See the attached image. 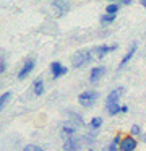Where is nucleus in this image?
<instances>
[{
	"mask_svg": "<svg viewBox=\"0 0 146 151\" xmlns=\"http://www.w3.org/2000/svg\"><path fill=\"white\" fill-rule=\"evenodd\" d=\"M132 2L133 0H120V4L122 5H132Z\"/></svg>",
	"mask_w": 146,
	"mask_h": 151,
	"instance_id": "obj_23",
	"label": "nucleus"
},
{
	"mask_svg": "<svg viewBox=\"0 0 146 151\" xmlns=\"http://www.w3.org/2000/svg\"><path fill=\"white\" fill-rule=\"evenodd\" d=\"M120 111H122V107H120L119 102H114V104L107 106V112H109V115H115V114H119Z\"/></svg>",
	"mask_w": 146,
	"mask_h": 151,
	"instance_id": "obj_17",
	"label": "nucleus"
},
{
	"mask_svg": "<svg viewBox=\"0 0 146 151\" xmlns=\"http://www.w3.org/2000/svg\"><path fill=\"white\" fill-rule=\"evenodd\" d=\"M10 99H12V93H10V91H6V93H3V94H0V112L5 109V106L8 104Z\"/></svg>",
	"mask_w": 146,
	"mask_h": 151,
	"instance_id": "obj_14",
	"label": "nucleus"
},
{
	"mask_svg": "<svg viewBox=\"0 0 146 151\" xmlns=\"http://www.w3.org/2000/svg\"><path fill=\"white\" fill-rule=\"evenodd\" d=\"M104 73H106V67H94V68H91L89 81H91V83H97L101 78H102Z\"/></svg>",
	"mask_w": 146,
	"mask_h": 151,
	"instance_id": "obj_7",
	"label": "nucleus"
},
{
	"mask_svg": "<svg viewBox=\"0 0 146 151\" xmlns=\"http://www.w3.org/2000/svg\"><path fill=\"white\" fill-rule=\"evenodd\" d=\"M143 141H145V143H146V135H143Z\"/></svg>",
	"mask_w": 146,
	"mask_h": 151,
	"instance_id": "obj_26",
	"label": "nucleus"
},
{
	"mask_svg": "<svg viewBox=\"0 0 146 151\" xmlns=\"http://www.w3.org/2000/svg\"><path fill=\"white\" fill-rule=\"evenodd\" d=\"M50 72H52V76H54V78H60V76L65 75L68 70L65 68L60 62H52L50 63Z\"/></svg>",
	"mask_w": 146,
	"mask_h": 151,
	"instance_id": "obj_6",
	"label": "nucleus"
},
{
	"mask_svg": "<svg viewBox=\"0 0 146 151\" xmlns=\"http://www.w3.org/2000/svg\"><path fill=\"white\" fill-rule=\"evenodd\" d=\"M34 93H36V96L44 94V81L42 80H36L34 81Z\"/></svg>",
	"mask_w": 146,
	"mask_h": 151,
	"instance_id": "obj_16",
	"label": "nucleus"
},
{
	"mask_svg": "<svg viewBox=\"0 0 146 151\" xmlns=\"http://www.w3.org/2000/svg\"><path fill=\"white\" fill-rule=\"evenodd\" d=\"M76 130H78V128L75 127V125L68 124V122H65V124L62 125V135H68V138H70V137H75Z\"/></svg>",
	"mask_w": 146,
	"mask_h": 151,
	"instance_id": "obj_11",
	"label": "nucleus"
},
{
	"mask_svg": "<svg viewBox=\"0 0 146 151\" xmlns=\"http://www.w3.org/2000/svg\"><path fill=\"white\" fill-rule=\"evenodd\" d=\"M89 127H91V130H99L102 127V117H93L89 122Z\"/></svg>",
	"mask_w": 146,
	"mask_h": 151,
	"instance_id": "obj_15",
	"label": "nucleus"
},
{
	"mask_svg": "<svg viewBox=\"0 0 146 151\" xmlns=\"http://www.w3.org/2000/svg\"><path fill=\"white\" fill-rule=\"evenodd\" d=\"M97 96L99 94L96 91H84L78 96V104H81L83 107H89V106H93L97 101Z\"/></svg>",
	"mask_w": 146,
	"mask_h": 151,
	"instance_id": "obj_2",
	"label": "nucleus"
},
{
	"mask_svg": "<svg viewBox=\"0 0 146 151\" xmlns=\"http://www.w3.org/2000/svg\"><path fill=\"white\" fill-rule=\"evenodd\" d=\"M52 5H54V8H57L58 15H62L70 8V0H54Z\"/></svg>",
	"mask_w": 146,
	"mask_h": 151,
	"instance_id": "obj_9",
	"label": "nucleus"
},
{
	"mask_svg": "<svg viewBox=\"0 0 146 151\" xmlns=\"http://www.w3.org/2000/svg\"><path fill=\"white\" fill-rule=\"evenodd\" d=\"M115 18H117V15L106 13V15H102V17H101V24H110V23H114V21H115Z\"/></svg>",
	"mask_w": 146,
	"mask_h": 151,
	"instance_id": "obj_18",
	"label": "nucleus"
},
{
	"mask_svg": "<svg viewBox=\"0 0 146 151\" xmlns=\"http://www.w3.org/2000/svg\"><path fill=\"white\" fill-rule=\"evenodd\" d=\"M130 135H132V137H140V135H141V127H140V125H132V128H130Z\"/></svg>",
	"mask_w": 146,
	"mask_h": 151,
	"instance_id": "obj_21",
	"label": "nucleus"
},
{
	"mask_svg": "<svg viewBox=\"0 0 146 151\" xmlns=\"http://www.w3.org/2000/svg\"><path fill=\"white\" fill-rule=\"evenodd\" d=\"M119 8H120V5L119 4H109L106 7V13H109V15H115L117 12H119Z\"/></svg>",
	"mask_w": 146,
	"mask_h": 151,
	"instance_id": "obj_19",
	"label": "nucleus"
},
{
	"mask_svg": "<svg viewBox=\"0 0 146 151\" xmlns=\"http://www.w3.org/2000/svg\"><path fill=\"white\" fill-rule=\"evenodd\" d=\"M117 49V46L114 44V46H99L96 49V55L97 57H104V55H107L109 52H112V50H115Z\"/></svg>",
	"mask_w": 146,
	"mask_h": 151,
	"instance_id": "obj_12",
	"label": "nucleus"
},
{
	"mask_svg": "<svg viewBox=\"0 0 146 151\" xmlns=\"http://www.w3.org/2000/svg\"><path fill=\"white\" fill-rule=\"evenodd\" d=\"M120 112H123V114H127V112H128V107H127V106H122V111Z\"/></svg>",
	"mask_w": 146,
	"mask_h": 151,
	"instance_id": "obj_24",
	"label": "nucleus"
},
{
	"mask_svg": "<svg viewBox=\"0 0 146 151\" xmlns=\"http://www.w3.org/2000/svg\"><path fill=\"white\" fill-rule=\"evenodd\" d=\"M109 2H110V4H115V0H109Z\"/></svg>",
	"mask_w": 146,
	"mask_h": 151,
	"instance_id": "obj_27",
	"label": "nucleus"
},
{
	"mask_svg": "<svg viewBox=\"0 0 146 151\" xmlns=\"http://www.w3.org/2000/svg\"><path fill=\"white\" fill-rule=\"evenodd\" d=\"M123 94V86H119V88H115V89H112L110 91V94L107 96V106L109 104H114V102H119V98Z\"/></svg>",
	"mask_w": 146,
	"mask_h": 151,
	"instance_id": "obj_8",
	"label": "nucleus"
},
{
	"mask_svg": "<svg viewBox=\"0 0 146 151\" xmlns=\"http://www.w3.org/2000/svg\"><path fill=\"white\" fill-rule=\"evenodd\" d=\"M63 151H80L81 148V138L78 137H70L63 141Z\"/></svg>",
	"mask_w": 146,
	"mask_h": 151,
	"instance_id": "obj_4",
	"label": "nucleus"
},
{
	"mask_svg": "<svg viewBox=\"0 0 146 151\" xmlns=\"http://www.w3.org/2000/svg\"><path fill=\"white\" fill-rule=\"evenodd\" d=\"M88 151H94V150H88Z\"/></svg>",
	"mask_w": 146,
	"mask_h": 151,
	"instance_id": "obj_28",
	"label": "nucleus"
},
{
	"mask_svg": "<svg viewBox=\"0 0 146 151\" xmlns=\"http://www.w3.org/2000/svg\"><path fill=\"white\" fill-rule=\"evenodd\" d=\"M5 70H6V63H5V60L0 59V73H3Z\"/></svg>",
	"mask_w": 146,
	"mask_h": 151,
	"instance_id": "obj_22",
	"label": "nucleus"
},
{
	"mask_svg": "<svg viewBox=\"0 0 146 151\" xmlns=\"http://www.w3.org/2000/svg\"><path fill=\"white\" fill-rule=\"evenodd\" d=\"M140 4H141V5H143V7H145V8H146V0H140Z\"/></svg>",
	"mask_w": 146,
	"mask_h": 151,
	"instance_id": "obj_25",
	"label": "nucleus"
},
{
	"mask_svg": "<svg viewBox=\"0 0 146 151\" xmlns=\"http://www.w3.org/2000/svg\"><path fill=\"white\" fill-rule=\"evenodd\" d=\"M91 60V50H78L75 52V55L71 57V63H73L75 68H80L83 67L86 62Z\"/></svg>",
	"mask_w": 146,
	"mask_h": 151,
	"instance_id": "obj_1",
	"label": "nucleus"
},
{
	"mask_svg": "<svg viewBox=\"0 0 146 151\" xmlns=\"http://www.w3.org/2000/svg\"><path fill=\"white\" fill-rule=\"evenodd\" d=\"M34 65H36V62L32 59H28L24 62V65L21 67V70H19V73H18V80H24L26 76L29 75V73L32 72V68H34Z\"/></svg>",
	"mask_w": 146,
	"mask_h": 151,
	"instance_id": "obj_5",
	"label": "nucleus"
},
{
	"mask_svg": "<svg viewBox=\"0 0 146 151\" xmlns=\"http://www.w3.org/2000/svg\"><path fill=\"white\" fill-rule=\"evenodd\" d=\"M138 146V141L135 140V137L132 135H127L122 138V143H120V151H135Z\"/></svg>",
	"mask_w": 146,
	"mask_h": 151,
	"instance_id": "obj_3",
	"label": "nucleus"
},
{
	"mask_svg": "<svg viewBox=\"0 0 146 151\" xmlns=\"http://www.w3.org/2000/svg\"><path fill=\"white\" fill-rule=\"evenodd\" d=\"M23 151H45L42 146H39V145H34V143H29L26 145L24 148H23Z\"/></svg>",
	"mask_w": 146,
	"mask_h": 151,
	"instance_id": "obj_20",
	"label": "nucleus"
},
{
	"mask_svg": "<svg viewBox=\"0 0 146 151\" xmlns=\"http://www.w3.org/2000/svg\"><path fill=\"white\" fill-rule=\"evenodd\" d=\"M135 52H136V44H133V46L130 47V50H128V52H127L125 55H123V59L120 60V65H119V68H123V67H125L127 63H128L130 60H132V57L135 55Z\"/></svg>",
	"mask_w": 146,
	"mask_h": 151,
	"instance_id": "obj_10",
	"label": "nucleus"
},
{
	"mask_svg": "<svg viewBox=\"0 0 146 151\" xmlns=\"http://www.w3.org/2000/svg\"><path fill=\"white\" fill-rule=\"evenodd\" d=\"M122 138L120 135H115L114 137V140L109 143V146H107V151H120V143H122Z\"/></svg>",
	"mask_w": 146,
	"mask_h": 151,
	"instance_id": "obj_13",
	"label": "nucleus"
}]
</instances>
